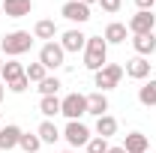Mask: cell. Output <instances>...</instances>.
Instances as JSON below:
<instances>
[{
  "mask_svg": "<svg viewBox=\"0 0 156 153\" xmlns=\"http://www.w3.org/2000/svg\"><path fill=\"white\" fill-rule=\"evenodd\" d=\"M105 63H108V42L102 36H87V45H84V66H87L90 72H99Z\"/></svg>",
  "mask_w": 156,
  "mask_h": 153,
  "instance_id": "6da1fadb",
  "label": "cell"
},
{
  "mask_svg": "<svg viewBox=\"0 0 156 153\" xmlns=\"http://www.w3.org/2000/svg\"><path fill=\"white\" fill-rule=\"evenodd\" d=\"M30 48H33V33H27V30H12V33H6L0 39V51L6 57H21Z\"/></svg>",
  "mask_w": 156,
  "mask_h": 153,
  "instance_id": "7a4b0ae2",
  "label": "cell"
},
{
  "mask_svg": "<svg viewBox=\"0 0 156 153\" xmlns=\"http://www.w3.org/2000/svg\"><path fill=\"white\" fill-rule=\"evenodd\" d=\"M120 78H123V66L120 63H105L99 72H93V84L99 87V93H105V90H114L120 84Z\"/></svg>",
  "mask_w": 156,
  "mask_h": 153,
  "instance_id": "3957f363",
  "label": "cell"
},
{
  "mask_svg": "<svg viewBox=\"0 0 156 153\" xmlns=\"http://www.w3.org/2000/svg\"><path fill=\"white\" fill-rule=\"evenodd\" d=\"M60 114L66 120H81L87 114V96L84 93H69L60 99Z\"/></svg>",
  "mask_w": 156,
  "mask_h": 153,
  "instance_id": "277c9868",
  "label": "cell"
},
{
  "mask_svg": "<svg viewBox=\"0 0 156 153\" xmlns=\"http://www.w3.org/2000/svg\"><path fill=\"white\" fill-rule=\"evenodd\" d=\"M63 60H66V51L60 48V42H45V45L39 48V63H42L45 69H60Z\"/></svg>",
  "mask_w": 156,
  "mask_h": 153,
  "instance_id": "5b68a950",
  "label": "cell"
},
{
  "mask_svg": "<svg viewBox=\"0 0 156 153\" xmlns=\"http://www.w3.org/2000/svg\"><path fill=\"white\" fill-rule=\"evenodd\" d=\"M63 138H66L69 147H87V141H90L93 135H90V129H87L81 120H69L66 129H63Z\"/></svg>",
  "mask_w": 156,
  "mask_h": 153,
  "instance_id": "8992f818",
  "label": "cell"
},
{
  "mask_svg": "<svg viewBox=\"0 0 156 153\" xmlns=\"http://www.w3.org/2000/svg\"><path fill=\"white\" fill-rule=\"evenodd\" d=\"M60 15L66 21H72V24H84V21H90V6L81 3V0H66L60 6Z\"/></svg>",
  "mask_w": 156,
  "mask_h": 153,
  "instance_id": "52a82bcc",
  "label": "cell"
},
{
  "mask_svg": "<svg viewBox=\"0 0 156 153\" xmlns=\"http://www.w3.org/2000/svg\"><path fill=\"white\" fill-rule=\"evenodd\" d=\"M129 33L132 36H144V33H153V27H156V15L153 12H135L132 18H129Z\"/></svg>",
  "mask_w": 156,
  "mask_h": 153,
  "instance_id": "ba28073f",
  "label": "cell"
},
{
  "mask_svg": "<svg viewBox=\"0 0 156 153\" xmlns=\"http://www.w3.org/2000/svg\"><path fill=\"white\" fill-rule=\"evenodd\" d=\"M84 45H87V36H84L78 27L66 30V33L60 36V48H63L66 54H78V51H84Z\"/></svg>",
  "mask_w": 156,
  "mask_h": 153,
  "instance_id": "9c48e42d",
  "label": "cell"
},
{
  "mask_svg": "<svg viewBox=\"0 0 156 153\" xmlns=\"http://www.w3.org/2000/svg\"><path fill=\"white\" fill-rule=\"evenodd\" d=\"M123 72L129 78H135V81H144V78H150V60L147 57H132V60H126V66H123Z\"/></svg>",
  "mask_w": 156,
  "mask_h": 153,
  "instance_id": "30bf717a",
  "label": "cell"
},
{
  "mask_svg": "<svg viewBox=\"0 0 156 153\" xmlns=\"http://www.w3.org/2000/svg\"><path fill=\"white\" fill-rule=\"evenodd\" d=\"M33 12V0H3V15L6 18H24Z\"/></svg>",
  "mask_w": 156,
  "mask_h": 153,
  "instance_id": "8fae6325",
  "label": "cell"
},
{
  "mask_svg": "<svg viewBox=\"0 0 156 153\" xmlns=\"http://www.w3.org/2000/svg\"><path fill=\"white\" fill-rule=\"evenodd\" d=\"M126 153H147L150 150V138L144 132H129L126 138H123V144H120Z\"/></svg>",
  "mask_w": 156,
  "mask_h": 153,
  "instance_id": "7c38bea8",
  "label": "cell"
},
{
  "mask_svg": "<svg viewBox=\"0 0 156 153\" xmlns=\"http://www.w3.org/2000/svg\"><path fill=\"white\" fill-rule=\"evenodd\" d=\"M18 141H21V126H15V123L0 126V150H15Z\"/></svg>",
  "mask_w": 156,
  "mask_h": 153,
  "instance_id": "4fadbf2b",
  "label": "cell"
},
{
  "mask_svg": "<svg viewBox=\"0 0 156 153\" xmlns=\"http://www.w3.org/2000/svg\"><path fill=\"white\" fill-rule=\"evenodd\" d=\"M36 135H39V141H42V144H57L60 138H63V132L57 129V123H54V120H42V123L36 126Z\"/></svg>",
  "mask_w": 156,
  "mask_h": 153,
  "instance_id": "5bb4252c",
  "label": "cell"
},
{
  "mask_svg": "<svg viewBox=\"0 0 156 153\" xmlns=\"http://www.w3.org/2000/svg\"><path fill=\"white\" fill-rule=\"evenodd\" d=\"M108 108H111V102H108V96L105 93H90L87 96V114H93V117H102V114H108Z\"/></svg>",
  "mask_w": 156,
  "mask_h": 153,
  "instance_id": "9a60e30c",
  "label": "cell"
},
{
  "mask_svg": "<svg viewBox=\"0 0 156 153\" xmlns=\"http://www.w3.org/2000/svg\"><path fill=\"white\" fill-rule=\"evenodd\" d=\"M126 36H129V27L126 24H120V21H111L108 27H105V42L108 45H120V42H126Z\"/></svg>",
  "mask_w": 156,
  "mask_h": 153,
  "instance_id": "2e32d148",
  "label": "cell"
},
{
  "mask_svg": "<svg viewBox=\"0 0 156 153\" xmlns=\"http://www.w3.org/2000/svg\"><path fill=\"white\" fill-rule=\"evenodd\" d=\"M132 48H135L138 57H150L156 51V36L153 33H144V36H132Z\"/></svg>",
  "mask_w": 156,
  "mask_h": 153,
  "instance_id": "e0dca14e",
  "label": "cell"
},
{
  "mask_svg": "<svg viewBox=\"0 0 156 153\" xmlns=\"http://www.w3.org/2000/svg\"><path fill=\"white\" fill-rule=\"evenodd\" d=\"M54 36H57V24H54L51 18L36 21V27H33V39H45V42H54Z\"/></svg>",
  "mask_w": 156,
  "mask_h": 153,
  "instance_id": "ac0fdd59",
  "label": "cell"
},
{
  "mask_svg": "<svg viewBox=\"0 0 156 153\" xmlns=\"http://www.w3.org/2000/svg\"><path fill=\"white\" fill-rule=\"evenodd\" d=\"M138 102H141L144 108H153L156 105V78L144 81V84L138 87Z\"/></svg>",
  "mask_w": 156,
  "mask_h": 153,
  "instance_id": "d6986e66",
  "label": "cell"
},
{
  "mask_svg": "<svg viewBox=\"0 0 156 153\" xmlns=\"http://www.w3.org/2000/svg\"><path fill=\"white\" fill-rule=\"evenodd\" d=\"M96 135H99V138H111V135H117V117H111V114L96 117Z\"/></svg>",
  "mask_w": 156,
  "mask_h": 153,
  "instance_id": "ffe728a7",
  "label": "cell"
},
{
  "mask_svg": "<svg viewBox=\"0 0 156 153\" xmlns=\"http://www.w3.org/2000/svg\"><path fill=\"white\" fill-rule=\"evenodd\" d=\"M21 75H24V66H21L18 60H9V63H3L0 81H3V84H12V81H18Z\"/></svg>",
  "mask_w": 156,
  "mask_h": 153,
  "instance_id": "44dd1931",
  "label": "cell"
},
{
  "mask_svg": "<svg viewBox=\"0 0 156 153\" xmlns=\"http://www.w3.org/2000/svg\"><path fill=\"white\" fill-rule=\"evenodd\" d=\"M39 111L45 114V120L57 117L60 114V99H57V96H42V99H39Z\"/></svg>",
  "mask_w": 156,
  "mask_h": 153,
  "instance_id": "7402d4cb",
  "label": "cell"
},
{
  "mask_svg": "<svg viewBox=\"0 0 156 153\" xmlns=\"http://www.w3.org/2000/svg\"><path fill=\"white\" fill-rule=\"evenodd\" d=\"M60 87H63V84H60V78H57V75H54V78H51V75H45L42 81H39V87H36V90H39L42 96H57V90H60Z\"/></svg>",
  "mask_w": 156,
  "mask_h": 153,
  "instance_id": "603a6c76",
  "label": "cell"
},
{
  "mask_svg": "<svg viewBox=\"0 0 156 153\" xmlns=\"http://www.w3.org/2000/svg\"><path fill=\"white\" fill-rule=\"evenodd\" d=\"M18 147H21L24 153H36L39 147H42V141H39V135H36V132H21Z\"/></svg>",
  "mask_w": 156,
  "mask_h": 153,
  "instance_id": "cb8c5ba5",
  "label": "cell"
},
{
  "mask_svg": "<svg viewBox=\"0 0 156 153\" xmlns=\"http://www.w3.org/2000/svg\"><path fill=\"white\" fill-rule=\"evenodd\" d=\"M24 75H27V81H30V84H39L42 78L48 75V69H45L42 63H30V66H24Z\"/></svg>",
  "mask_w": 156,
  "mask_h": 153,
  "instance_id": "d4e9b609",
  "label": "cell"
},
{
  "mask_svg": "<svg viewBox=\"0 0 156 153\" xmlns=\"http://www.w3.org/2000/svg\"><path fill=\"white\" fill-rule=\"evenodd\" d=\"M108 147H111V144H108V138L93 135V138L87 141V147H84V150H87V153H108Z\"/></svg>",
  "mask_w": 156,
  "mask_h": 153,
  "instance_id": "484cf974",
  "label": "cell"
},
{
  "mask_svg": "<svg viewBox=\"0 0 156 153\" xmlns=\"http://www.w3.org/2000/svg\"><path fill=\"white\" fill-rule=\"evenodd\" d=\"M6 87H9L12 93H24V90L30 87V81H27V75H21L18 81H12V84H6Z\"/></svg>",
  "mask_w": 156,
  "mask_h": 153,
  "instance_id": "4316f807",
  "label": "cell"
},
{
  "mask_svg": "<svg viewBox=\"0 0 156 153\" xmlns=\"http://www.w3.org/2000/svg\"><path fill=\"white\" fill-rule=\"evenodd\" d=\"M120 3H123V0H99V6H102L105 12H111V15L120 12Z\"/></svg>",
  "mask_w": 156,
  "mask_h": 153,
  "instance_id": "83f0119b",
  "label": "cell"
},
{
  "mask_svg": "<svg viewBox=\"0 0 156 153\" xmlns=\"http://www.w3.org/2000/svg\"><path fill=\"white\" fill-rule=\"evenodd\" d=\"M135 6H138V12H153L156 0H135Z\"/></svg>",
  "mask_w": 156,
  "mask_h": 153,
  "instance_id": "f1b7e54d",
  "label": "cell"
},
{
  "mask_svg": "<svg viewBox=\"0 0 156 153\" xmlns=\"http://www.w3.org/2000/svg\"><path fill=\"white\" fill-rule=\"evenodd\" d=\"M3 96H6V84L0 81V102H3Z\"/></svg>",
  "mask_w": 156,
  "mask_h": 153,
  "instance_id": "f546056e",
  "label": "cell"
},
{
  "mask_svg": "<svg viewBox=\"0 0 156 153\" xmlns=\"http://www.w3.org/2000/svg\"><path fill=\"white\" fill-rule=\"evenodd\" d=\"M108 153H126L123 147H108Z\"/></svg>",
  "mask_w": 156,
  "mask_h": 153,
  "instance_id": "4dcf8cb0",
  "label": "cell"
},
{
  "mask_svg": "<svg viewBox=\"0 0 156 153\" xmlns=\"http://www.w3.org/2000/svg\"><path fill=\"white\" fill-rule=\"evenodd\" d=\"M81 3H87V6H93V3H99V0H81Z\"/></svg>",
  "mask_w": 156,
  "mask_h": 153,
  "instance_id": "1f68e13d",
  "label": "cell"
},
{
  "mask_svg": "<svg viewBox=\"0 0 156 153\" xmlns=\"http://www.w3.org/2000/svg\"><path fill=\"white\" fill-rule=\"evenodd\" d=\"M0 72H3V57H0Z\"/></svg>",
  "mask_w": 156,
  "mask_h": 153,
  "instance_id": "d6a6232c",
  "label": "cell"
},
{
  "mask_svg": "<svg viewBox=\"0 0 156 153\" xmlns=\"http://www.w3.org/2000/svg\"><path fill=\"white\" fill-rule=\"evenodd\" d=\"M63 153H75V150H63Z\"/></svg>",
  "mask_w": 156,
  "mask_h": 153,
  "instance_id": "836d02e7",
  "label": "cell"
},
{
  "mask_svg": "<svg viewBox=\"0 0 156 153\" xmlns=\"http://www.w3.org/2000/svg\"><path fill=\"white\" fill-rule=\"evenodd\" d=\"M0 120H3V117H0Z\"/></svg>",
  "mask_w": 156,
  "mask_h": 153,
  "instance_id": "e575fe53",
  "label": "cell"
},
{
  "mask_svg": "<svg viewBox=\"0 0 156 153\" xmlns=\"http://www.w3.org/2000/svg\"><path fill=\"white\" fill-rule=\"evenodd\" d=\"M0 3H3V0H0Z\"/></svg>",
  "mask_w": 156,
  "mask_h": 153,
  "instance_id": "d590c367",
  "label": "cell"
}]
</instances>
